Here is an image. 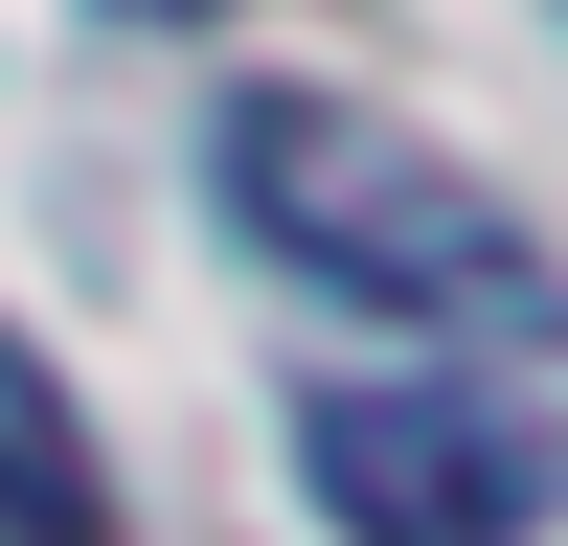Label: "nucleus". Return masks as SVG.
<instances>
[{
  "label": "nucleus",
  "instance_id": "nucleus-1",
  "mask_svg": "<svg viewBox=\"0 0 568 546\" xmlns=\"http://www.w3.org/2000/svg\"><path fill=\"white\" fill-rule=\"evenodd\" d=\"M227 205H251L273 273H318L364 318H524L546 296L524 205L478 160H433L409 114H364V91H227Z\"/></svg>",
  "mask_w": 568,
  "mask_h": 546
},
{
  "label": "nucleus",
  "instance_id": "nucleus-2",
  "mask_svg": "<svg viewBox=\"0 0 568 546\" xmlns=\"http://www.w3.org/2000/svg\"><path fill=\"white\" fill-rule=\"evenodd\" d=\"M296 478H318L342 546H524V433L478 387H318Z\"/></svg>",
  "mask_w": 568,
  "mask_h": 546
},
{
  "label": "nucleus",
  "instance_id": "nucleus-3",
  "mask_svg": "<svg viewBox=\"0 0 568 546\" xmlns=\"http://www.w3.org/2000/svg\"><path fill=\"white\" fill-rule=\"evenodd\" d=\"M0 546H114V478H91V433H69L23 318H0Z\"/></svg>",
  "mask_w": 568,
  "mask_h": 546
},
{
  "label": "nucleus",
  "instance_id": "nucleus-4",
  "mask_svg": "<svg viewBox=\"0 0 568 546\" xmlns=\"http://www.w3.org/2000/svg\"><path fill=\"white\" fill-rule=\"evenodd\" d=\"M114 23H205V0H114Z\"/></svg>",
  "mask_w": 568,
  "mask_h": 546
}]
</instances>
